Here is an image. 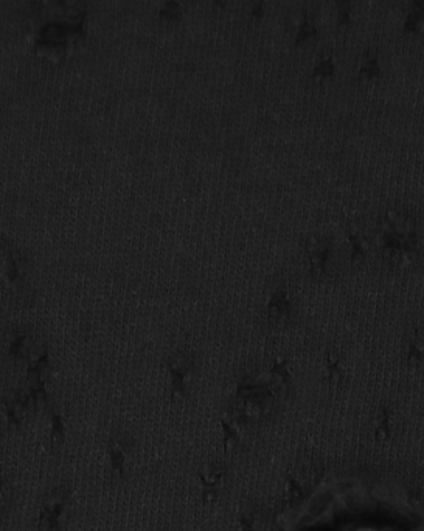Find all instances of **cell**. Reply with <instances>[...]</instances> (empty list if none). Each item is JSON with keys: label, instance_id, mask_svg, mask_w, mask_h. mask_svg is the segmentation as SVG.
Returning <instances> with one entry per match:
<instances>
[{"label": "cell", "instance_id": "obj_2", "mask_svg": "<svg viewBox=\"0 0 424 531\" xmlns=\"http://www.w3.org/2000/svg\"><path fill=\"white\" fill-rule=\"evenodd\" d=\"M191 374H193V360L188 355L179 354L171 357L168 362L171 401H181L187 395Z\"/></svg>", "mask_w": 424, "mask_h": 531}, {"label": "cell", "instance_id": "obj_13", "mask_svg": "<svg viewBox=\"0 0 424 531\" xmlns=\"http://www.w3.org/2000/svg\"><path fill=\"white\" fill-rule=\"evenodd\" d=\"M424 25V2H412L404 16L403 32L405 34H418Z\"/></svg>", "mask_w": 424, "mask_h": 531}, {"label": "cell", "instance_id": "obj_3", "mask_svg": "<svg viewBox=\"0 0 424 531\" xmlns=\"http://www.w3.org/2000/svg\"><path fill=\"white\" fill-rule=\"evenodd\" d=\"M202 492V503L210 506L219 499V491L225 479V469L221 464L212 463L202 468L198 474Z\"/></svg>", "mask_w": 424, "mask_h": 531}, {"label": "cell", "instance_id": "obj_18", "mask_svg": "<svg viewBox=\"0 0 424 531\" xmlns=\"http://www.w3.org/2000/svg\"><path fill=\"white\" fill-rule=\"evenodd\" d=\"M346 237H348V243H350L351 262L361 264V262L367 259V249H366V243L362 240V236L355 229H348L346 231Z\"/></svg>", "mask_w": 424, "mask_h": 531}, {"label": "cell", "instance_id": "obj_20", "mask_svg": "<svg viewBox=\"0 0 424 531\" xmlns=\"http://www.w3.org/2000/svg\"><path fill=\"white\" fill-rule=\"evenodd\" d=\"M50 424H52V443L55 446H61L65 439V433H67V424H65L63 415L58 413V411H53L52 413Z\"/></svg>", "mask_w": 424, "mask_h": 531}, {"label": "cell", "instance_id": "obj_10", "mask_svg": "<svg viewBox=\"0 0 424 531\" xmlns=\"http://www.w3.org/2000/svg\"><path fill=\"white\" fill-rule=\"evenodd\" d=\"M269 379H271V385L276 386V390H284L288 388L292 382V373L289 369V362L286 357L277 355L272 360L271 368H269Z\"/></svg>", "mask_w": 424, "mask_h": 531}, {"label": "cell", "instance_id": "obj_11", "mask_svg": "<svg viewBox=\"0 0 424 531\" xmlns=\"http://www.w3.org/2000/svg\"><path fill=\"white\" fill-rule=\"evenodd\" d=\"M50 375V354L49 351H43L39 355H32L28 359V369H27V380L39 382L49 380Z\"/></svg>", "mask_w": 424, "mask_h": 531}, {"label": "cell", "instance_id": "obj_6", "mask_svg": "<svg viewBox=\"0 0 424 531\" xmlns=\"http://www.w3.org/2000/svg\"><path fill=\"white\" fill-rule=\"evenodd\" d=\"M333 259V243L330 240H319L315 242L311 248L308 249V271L311 278L317 279L326 274L328 267Z\"/></svg>", "mask_w": 424, "mask_h": 531}, {"label": "cell", "instance_id": "obj_8", "mask_svg": "<svg viewBox=\"0 0 424 531\" xmlns=\"http://www.w3.org/2000/svg\"><path fill=\"white\" fill-rule=\"evenodd\" d=\"M221 432H223V447L225 453L235 452L241 444L240 426L234 415H223L219 417Z\"/></svg>", "mask_w": 424, "mask_h": 531}, {"label": "cell", "instance_id": "obj_5", "mask_svg": "<svg viewBox=\"0 0 424 531\" xmlns=\"http://www.w3.org/2000/svg\"><path fill=\"white\" fill-rule=\"evenodd\" d=\"M2 404H3V411H5V416H7L8 426L16 428V430H19L23 424H25L30 410H32L25 391L10 393L8 396L3 397Z\"/></svg>", "mask_w": 424, "mask_h": 531}, {"label": "cell", "instance_id": "obj_22", "mask_svg": "<svg viewBox=\"0 0 424 531\" xmlns=\"http://www.w3.org/2000/svg\"><path fill=\"white\" fill-rule=\"evenodd\" d=\"M355 21L353 16V5L350 2H340L337 3V14H336V23L339 28H348Z\"/></svg>", "mask_w": 424, "mask_h": 531}, {"label": "cell", "instance_id": "obj_1", "mask_svg": "<svg viewBox=\"0 0 424 531\" xmlns=\"http://www.w3.org/2000/svg\"><path fill=\"white\" fill-rule=\"evenodd\" d=\"M69 489L58 486L47 495L39 511V531H61L69 514Z\"/></svg>", "mask_w": 424, "mask_h": 531}, {"label": "cell", "instance_id": "obj_25", "mask_svg": "<svg viewBox=\"0 0 424 531\" xmlns=\"http://www.w3.org/2000/svg\"><path fill=\"white\" fill-rule=\"evenodd\" d=\"M10 502V486L8 481L0 477V512H3Z\"/></svg>", "mask_w": 424, "mask_h": 531}, {"label": "cell", "instance_id": "obj_16", "mask_svg": "<svg viewBox=\"0 0 424 531\" xmlns=\"http://www.w3.org/2000/svg\"><path fill=\"white\" fill-rule=\"evenodd\" d=\"M8 355L14 362L28 360L32 357V346H30V338L27 333H17L8 344Z\"/></svg>", "mask_w": 424, "mask_h": 531}, {"label": "cell", "instance_id": "obj_19", "mask_svg": "<svg viewBox=\"0 0 424 531\" xmlns=\"http://www.w3.org/2000/svg\"><path fill=\"white\" fill-rule=\"evenodd\" d=\"M284 491H286V499H288V503L289 505L300 503L302 500L304 499V488H303V485L295 479V477H292L291 474L286 477Z\"/></svg>", "mask_w": 424, "mask_h": 531}, {"label": "cell", "instance_id": "obj_23", "mask_svg": "<svg viewBox=\"0 0 424 531\" xmlns=\"http://www.w3.org/2000/svg\"><path fill=\"white\" fill-rule=\"evenodd\" d=\"M238 531H256L258 530V516L254 511H243L236 519Z\"/></svg>", "mask_w": 424, "mask_h": 531}, {"label": "cell", "instance_id": "obj_9", "mask_svg": "<svg viewBox=\"0 0 424 531\" xmlns=\"http://www.w3.org/2000/svg\"><path fill=\"white\" fill-rule=\"evenodd\" d=\"M324 375L328 386H330L331 390H337L345 380V366L342 357L339 354H334V352H328L324 362Z\"/></svg>", "mask_w": 424, "mask_h": 531}, {"label": "cell", "instance_id": "obj_14", "mask_svg": "<svg viewBox=\"0 0 424 531\" xmlns=\"http://www.w3.org/2000/svg\"><path fill=\"white\" fill-rule=\"evenodd\" d=\"M392 430H393V417H392V411L389 407H382L379 411L378 421L375 424L373 428V439L376 444H382L386 441H389L392 437Z\"/></svg>", "mask_w": 424, "mask_h": 531}, {"label": "cell", "instance_id": "obj_24", "mask_svg": "<svg viewBox=\"0 0 424 531\" xmlns=\"http://www.w3.org/2000/svg\"><path fill=\"white\" fill-rule=\"evenodd\" d=\"M181 14H182V5L177 2H166L160 7V11H159V16L166 21L179 19Z\"/></svg>", "mask_w": 424, "mask_h": 531}, {"label": "cell", "instance_id": "obj_26", "mask_svg": "<svg viewBox=\"0 0 424 531\" xmlns=\"http://www.w3.org/2000/svg\"><path fill=\"white\" fill-rule=\"evenodd\" d=\"M266 8L267 7H266L265 2H255V3H252V5H250V8H249V17L252 21H256V22L261 21L263 17H265V14H266Z\"/></svg>", "mask_w": 424, "mask_h": 531}, {"label": "cell", "instance_id": "obj_21", "mask_svg": "<svg viewBox=\"0 0 424 531\" xmlns=\"http://www.w3.org/2000/svg\"><path fill=\"white\" fill-rule=\"evenodd\" d=\"M424 360V351L420 338L415 335L410 340L408 344V355H405V362H408V366L410 369H416L421 365Z\"/></svg>", "mask_w": 424, "mask_h": 531}, {"label": "cell", "instance_id": "obj_7", "mask_svg": "<svg viewBox=\"0 0 424 531\" xmlns=\"http://www.w3.org/2000/svg\"><path fill=\"white\" fill-rule=\"evenodd\" d=\"M131 446L124 437H115L109 441L107 446V459H109V468L113 477L123 479L128 470V458H129Z\"/></svg>", "mask_w": 424, "mask_h": 531}, {"label": "cell", "instance_id": "obj_15", "mask_svg": "<svg viewBox=\"0 0 424 531\" xmlns=\"http://www.w3.org/2000/svg\"><path fill=\"white\" fill-rule=\"evenodd\" d=\"M317 37H319L317 23H315L308 14H304L302 17V21L298 22V25H297V32H295V38H294L295 49H298V47H302L304 44H308V43H311V41Z\"/></svg>", "mask_w": 424, "mask_h": 531}, {"label": "cell", "instance_id": "obj_17", "mask_svg": "<svg viewBox=\"0 0 424 531\" xmlns=\"http://www.w3.org/2000/svg\"><path fill=\"white\" fill-rule=\"evenodd\" d=\"M334 75H336V61H334L331 53L319 58L311 70V76L315 81L331 80Z\"/></svg>", "mask_w": 424, "mask_h": 531}, {"label": "cell", "instance_id": "obj_12", "mask_svg": "<svg viewBox=\"0 0 424 531\" xmlns=\"http://www.w3.org/2000/svg\"><path fill=\"white\" fill-rule=\"evenodd\" d=\"M382 75V65L379 53L376 50L367 52L359 63V70H357V79L361 81H373Z\"/></svg>", "mask_w": 424, "mask_h": 531}, {"label": "cell", "instance_id": "obj_4", "mask_svg": "<svg viewBox=\"0 0 424 531\" xmlns=\"http://www.w3.org/2000/svg\"><path fill=\"white\" fill-rule=\"evenodd\" d=\"M292 315V301L289 290L286 287H278L274 290L267 301L266 316L271 324H283L291 318Z\"/></svg>", "mask_w": 424, "mask_h": 531}]
</instances>
